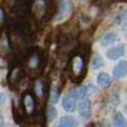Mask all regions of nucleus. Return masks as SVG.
Segmentation results:
<instances>
[{"mask_svg": "<svg viewBox=\"0 0 127 127\" xmlns=\"http://www.w3.org/2000/svg\"><path fill=\"white\" fill-rule=\"evenodd\" d=\"M80 1H84V0H80Z\"/></svg>", "mask_w": 127, "mask_h": 127, "instance_id": "nucleus-24", "label": "nucleus"}, {"mask_svg": "<svg viewBox=\"0 0 127 127\" xmlns=\"http://www.w3.org/2000/svg\"><path fill=\"white\" fill-rule=\"evenodd\" d=\"M58 98H59V97H58V94H57V88L54 86L53 89H51V94H50V100L53 101L54 104H56L58 101Z\"/></svg>", "mask_w": 127, "mask_h": 127, "instance_id": "nucleus-15", "label": "nucleus"}, {"mask_svg": "<svg viewBox=\"0 0 127 127\" xmlns=\"http://www.w3.org/2000/svg\"><path fill=\"white\" fill-rule=\"evenodd\" d=\"M3 124H4V119L2 117V115H0V127H3Z\"/></svg>", "mask_w": 127, "mask_h": 127, "instance_id": "nucleus-20", "label": "nucleus"}, {"mask_svg": "<svg viewBox=\"0 0 127 127\" xmlns=\"http://www.w3.org/2000/svg\"><path fill=\"white\" fill-rule=\"evenodd\" d=\"M57 109H56L55 106L53 105H49L48 108H47V115H48L49 119L50 121H54V119H56V117H57Z\"/></svg>", "mask_w": 127, "mask_h": 127, "instance_id": "nucleus-14", "label": "nucleus"}, {"mask_svg": "<svg viewBox=\"0 0 127 127\" xmlns=\"http://www.w3.org/2000/svg\"><path fill=\"white\" fill-rule=\"evenodd\" d=\"M87 127H98V126H97L96 124H89V125H88Z\"/></svg>", "mask_w": 127, "mask_h": 127, "instance_id": "nucleus-21", "label": "nucleus"}, {"mask_svg": "<svg viewBox=\"0 0 127 127\" xmlns=\"http://www.w3.org/2000/svg\"><path fill=\"white\" fill-rule=\"evenodd\" d=\"M24 107H25V110H26L28 114L33 112L35 109V101H33V98L31 97V95L29 94H26L24 97Z\"/></svg>", "mask_w": 127, "mask_h": 127, "instance_id": "nucleus-9", "label": "nucleus"}, {"mask_svg": "<svg viewBox=\"0 0 127 127\" xmlns=\"http://www.w3.org/2000/svg\"><path fill=\"white\" fill-rule=\"evenodd\" d=\"M63 107L65 109V112L67 113H74L76 110V99L72 95L67 94L63 97L62 99Z\"/></svg>", "mask_w": 127, "mask_h": 127, "instance_id": "nucleus-5", "label": "nucleus"}, {"mask_svg": "<svg viewBox=\"0 0 127 127\" xmlns=\"http://www.w3.org/2000/svg\"><path fill=\"white\" fill-rule=\"evenodd\" d=\"M6 100H7V97H6V95H4L3 93H1V92H0V106H1V105H3V104L6 103Z\"/></svg>", "mask_w": 127, "mask_h": 127, "instance_id": "nucleus-19", "label": "nucleus"}, {"mask_svg": "<svg viewBox=\"0 0 127 127\" xmlns=\"http://www.w3.org/2000/svg\"><path fill=\"white\" fill-rule=\"evenodd\" d=\"M113 76L115 79H123L127 76V62L122 59L121 62L115 66L113 70Z\"/></svg>", "mask_w": 127, "mask_h": 127, "instance_id": "nucleus-4", "label": "nucleus"}, {"mask_svg": "<svg viewBox=\"0 0 127 127\" xmlns=\"http://www.w3.org/2000/svg\"><path fill=\"white\" fill-rule=\"evenodd\" d=\"M125 19H126V22H127V15H126V17H125Z\"/></svg>", "mask_w": 127, "mask_h": 127, "instance_id": "nucleus-23", "label": "nucleus"}, {"mask_svg": "<svg viewBox=\"0 0 127 127\" xmlns=\"http://www.w3.org/2000/svg\"><path fill=\"white\" fill-rule=\"evenodd\" d=\"M78 122L71 116H65L58 122V124L55 127H77Z\"/></svg>", "mask_w": 127, "mask_h": 127, "instance_id": "nucleus-7", "label": "nucleus"}, {"mask_svg": "<svg viewBox=\"0 0 127 127\" xmlns=\"http://www.w3.org/2000/svg\"><path fill=\"white\" fill-rule=\"evenodd\" d=\"M119 40V36L117 35L114 31H110V32H106L103 37L99 40V44L103 47H107V46H112L115 42H117Z\"/></svg>", "mask_w": 127, "mask_h": 127, "instance_id": "nucleus-6", "label": "nucleus"}, {"mask_svg": "<svg viewBox=\"0 0 127 127\" xmlns=\"http://www.w3.org/2000/svg\"><path fill=\"white\" fill-rule=\"evenodd\" d=\"M125 110H126V113H127V105H126V107H125Z\"/></svg>", "mask_w": 127, "mask_h": 127, "instance_id": "nucleus-22", "label": "nucleus"}, {"mask_svg": "<svg viewBox=\"0 0 127 127\" xmlns=\"http://www.w3.org/2000/svg\"><path fill=\"white\" fill-rule=\"evenodd\" d=\"M126 53V47L124 44H118L116 46H113L112 48L107 49L106 51V57L109 60H117L122 58Z\"/></svg>", "mask_w": 127, "mask_h": 127, "instance_id": "nucleus-2", "label": "nucleus"}, {"mask_svg": "<svg viewBox=\"0 0 127 127\" xmlns=\"http://www.w3.org/2000/svg\"><path fill=\"white\" fill-rule=\"evenodd\" d=\"M103 65H104V60H103V58H101V56L96 54V55L93 57V60H92L93 69H99L100 67H103Z\"/></svg>", "mask_w": 127, "mask_h": 127, "instance_id": "nucleus-12", "label": "nucleus"}, {"mask_svg": "<svg viewBox=\"0 0 127 127\" xmlns=\"http://www.w3.org/2000/svg\"><path fill=\"white\" fill-rule=\"evenodd\" d=\"M87 96H88V94H87L86 86L85 87H80V88H78V89L75 90V95H74L75 99H79V100H81V99L86 98Z\"/></svg>", "mask_w": 127, "mask_h": 127, "instance_id": "nucleus-13", "label": "nucleus"}, {"mask_svg": "<svg viewBox=\"0 0 127 127\" xmlns=\"http://www.w3.org/2000/svg\"><path fill=\"white\" fill-rule=\"evenodd\" d=\"M86 89H87V94L88 95H94L97 93V88L95 87L94 85H92V84H88L87 86H86Z\"/></svg>", "mask_w": 127, "mask_h": 127, "instance_id": "nucleus-16", "label": "nucleus"}, {"mask_svg": "<svg viewBox=\"0 0 127 127\" xmlns=\"http://www.w3.org/2000/svg\"><path fill=\"white\" fill-rule=\"evenodd\" d=\"M36 93H37L38 96L42 95V84L40 81H37V84H36Z\"/></svg>", "mask_w": 127, "mask_h": 127, "instance_id": "nucleus-17", "label": "nucleus"}, {"mask_svg": "<svg viewBox=\"0 0 127 127\" xmlns=\"http://www.w3.org/2000/svg\"><path fill=\"white\" fill-rule=\"evenodd\" d=\"M83 67H84V64H83V59H81L79 56L75 57L74 62H72V69H74V72L76 75H79L83 70Z\"/></svg>", "mask_w": 127, "mask_h": 127, "instance_id": "nucleus-11", "label": "nucleus"}, {"mask_svg": "<svg viewBox=\"0 0 127 127\" xmlns=\"http://www.w3.org/2000/svg\"><path fill=\"white\" fill-rule=\"evenodd\" d=\"M72 12V6L69 0H60L59 1V10L55 17V22H63L71 15Z\"/></svg>", "mask_w": 127, "mask_h": 127, "instance_id": "nucleus-1", "label": "nucleus"}, {"mask_svg": "<svg viewBox=\"0 0 127 127\" xmlns=\"http://www.w3.org/2000/svg\"><path fill=\"white\" fill-rule=\"evenodd\" d=\"M78 113L84 119H89L92 117V103L88 98H84L79 101Z\"/></svg>", "mask_w": 127, "mask_h": 127, "instance_id": "nucleus-3", "label": "nucleus"}, {"mask_svg": "<svg viewBox=\"0 0 127 127\" xmlns=\"http://www.w3.org/2000/svg\"><path fill=\"white\" fill-rule=\"evenodd\" d=\"M3 21H4V12L1 8H0V29H1L2 25H3Z\"/></svg>", "mask_w": 127, "mask_h": 127, "instance_id": "nucleus-18", "label": "nucleus"}, {"mask_svg": "<svg viewBox=\"0 0 127 127\" xmlns=\"http://www.w3.org/2000/svg\"><path fill=\"white\" fill-rule=\"evenodd\" d=\"M110 83H112V77L109 76V74L107 72H100L97 76V84L103 88H107L109 87Z\"/></svg>", "mask_w": 127, "mask_h": 127, "instance_id": "nucleus-8", "label": "nucleus"}, {"mask_svg": "<svg viewBox=\"0 0 127 127\" xmlns=\"http://www.w3.org/2000/svg\"><path fill=\"white\" fill-rule=\"evenodd\" d=\"M113 125H114V127H127V118L122 113H118L114 117Z\"/></svg>", "mask_w": 127, "mask_h": 127, "instance_id": "nucleus-10", "label": "nucleus"}]
</instances>
